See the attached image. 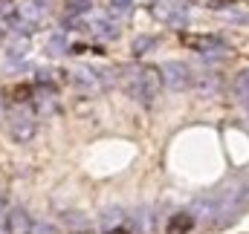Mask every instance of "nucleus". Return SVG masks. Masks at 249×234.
Here are the masks:
<instances>
[{
    "mask_svg": "<svg viewBox=\"0 0 249 234\" xmlns=\"http://www.w3.org/2000/svg\"><path fill=\"white\" fill-rule=\"evenodd\" d=\"M130 223H133V229L139 234H151L154 232V220H151V208H139L133 217H130Z\"/></svg>",
    "mask_w": 249,
    "mask_h": 234,
    "instance_id": "nucleus-14",
    "label": "nucleus"
},
{
    "mask_svg": "<svg viewBox=\"0 0 249 234\" xmlns=\"http://www.w3.org/2000/svg\"><path fill=\"white\" fill-rule=\"evenodd\" d=\"M232 93H235V99H238L241 104H247L249 107V69H244V72L235 75V81H232Z\"/></svg>",
    "mask_w": 249,
    "mask_h": 234,
    "instance_id": "nucleus-10",
    "label": "nucleus"
},
{
    "mask_svg": "<svg viewBox=\"0 0 249 234\" xmlns=\"http://www.w3.org/2000/svg\"><path fill=\"white\" fill-rule=\"evenodd\" d=\"M151 15L160 23H168L174 29H186L188 26V9H186V3H180V0H157L151 6Z\"/></svg>",
    "mask_w": 249,
    "mask_h": 234,
    "instance_id": "nucleus-1",
    "label": "nucleus"
},
{
    "mask_svg": "<svg viewBox=\"0 0 249 234\" xmlns=\"http://www.w3.org/2000/svg\"><path fill=\"white\" fill-rule=\"evenodd\" d=\"M67 9H70L72 15H84V12H90V9H93V0H70V3H67Z\"/></svg>",
    "mask_w": 249,
    "mask_h": 234,
    "instance_id": "nucleus-17",
    "label": "nucleus"
},
{
    "mask_svg": "<svg viewBox=\"0 0 249 234\" xmlns=\"http://www.w3.org/2000/svg\"><path fill=\"white\" fill-rule=\"evenodd\" d=\"M50 52H53V55H61L64 52V35L61 32H55V35L50 38Z\"/></svg>",
    "mask_w": 249,
    "mask_h": 234,
    "instance_id": "nucleus-19",
    "label": "nucleus"
},
{
    "mask_svg": "<svg viewBox=\"0 0 249 234\" xmlns=\"http://www.w3.org/2000/svg\"><path fill=\"white\" fill-rule=\"evenodd\" d=\"M29 234H58V229H55L53 223H35V229Z\"/></svg>",
    "mask_w": 249,
    "mask_h": 234,
    "instance_id": "nucleus-20",
    "label": "nucleus"
},
{
    "mask_svg": "<svg viewBox=\"0 0 249 234\" xmlns=\"http://www.w3.org/2000/svg\"><path fill=\"white\" fill-rule=\"evenodd\" d=\"M154 44H157L154 38H136V41H133V55H142V52H148Z\"/></svg>",
    "mask_w": 249,
    "mask_h": 234,
    "instance_id": "nucleus-18",
    "label": "nucleus"
},
{
    "mask_svg": "<svg viewBox=\"0 0 249 234\" xmlns=\"http://www.w3.org/2000/svg\"><path fill=\"white\" fill-rule=\"evenodd\" d=\"M44 12H47V0H23V6H20V17L29 23H38L44 17Z\"/></svg>",
    "mask_w": 249,
    "mask_h": 234,
    "instance_id": "nucleus-9",
    "label": "nucleus"
},
{
    "mask_svg": "<svg viewBox=\"0 0 249 234\" xmlns=\"http://www.w3.org/2000/svg\"><path fill=\"white\" fill-rule=\"evenodd\" d=\"M105 234H127V232H122V229H107Z\"/></svg>",
    "mask_w": 249,
    "mask_h": 234,
    "instance_id": "nucleus-22",
    "label": "nucleus"
},
{
    "mask_svg": "<svg viewBox=\"0 0 249 234\" xmlns=\"http://www.w3.org/2000/svg\"><path fill=\"white\" fill-rule=\"evenodd\" d=\"M35 130H38V124H35V116L29 113V107H15L12 110V116H9V133H12L15 142L26 145L35 136Z\"/></svg>",
    "mask_w": 249,
    "mask_h": 234,
    "instance_id": "nucleus-3",
    "label": "nucleus"
},
{
    "mask_svg": "<svg viewBox=\"0 0 249 234\" xmlns=\"http://www.w3.org/2000/svg\"><path fill=\"white\" fill-rule=\"evenodd\" d=\"M0 234H9V232H6V226H3V223H0Z\"/></svg>",
    "mask_w": 249,
    "mask_h": 234,
    "instance_id": "nucleus-24",
    "label": "nucleus"
},
{
    "mask_svg": "<svg viewBox=\"0 0 249 234\" xmlns=\"http://www.w3.org/2000/svg\"><path fill=\"white\" fill-rule=\"evenodd\" d=\"M0 116H3V104H0Z\"/></svg>",
    "mask_w": 249,
    "mask_h": 234,
    "instance_id": "nucleus-25",
    "label": "nucleus"
},
{
    "mask_svg": "<svg viewBox=\"0 0 249 234\" xmlns=\"http://www.w3.org/2000/svg\"><path fill=\"white\" fill-rule=\"evenodd\" d=\"M93 35H96L99 41H116V38H119V29H116L113 20H96V23H93Z\"/></svg>",
    "mask_w": 249,
    "mask_h": 234,
    "instance_id": "nucleus-12",
    "label": "nucleus"
},
{
    "mask_svg": "<svg viewBox=\"0 0 249 234\" xmlns=\"http://www.w3.org/2000/svg\"><path fill=\"white\" fill-rule=\"evenodd\" d=\"M130 6H133V0H110L107 3V15H110V20H122L130 15Z\"/></svg>",
    "mask_w": 249,
    "mask_h": 234,
    "instance_id": "nucleus-15",
    "label": "nucleus"
},
{
    "mask_svg": "<svg viewBox=\"0 0 249 234\" xmlns=\"http://www.w3.org/2000/svg\"><path fill=\"white\" fill-rule=\"evenodd\" d=\"M191 69H188V64L183 61H168L165 67H162V81H165V87L168 90H188L191 87Z\"/></svg>",
    "mask_w": 249,
    "mask_h": 234,
    "instance_id": "nucleus-4",
    "label": "nucleus"
},
{
    "mask_svg": "<svg viewBox=\"0 0 249 234\" xmlns=\"http://www.w3.org/2000/svg\"><path fill=\"white\" fill-rule=\"evenodd\" d=\"M197 84H200L203 93H217V90H220V75H203Z\"/></svg>",
    "mask_w": 249,
    "mask_h": 234,
    "instance_id": "nucleus-16",
    "label": "nucleus"
},
{
    "mask_svg": "<svg viewBox=\"0 0 249 234\" xmlns=\"http://www.w3.org/2000/svg\"><path fill=\"white\" fill-rule=\"evenodd\" d=\"M119 217H122V211H119V208H110V211H105L99 220H102L105 226H110V223H113V220H119Z\"/></svg>",
    "mask_w": 249,
    "mask_h": 234,
    "instance_id": "nucleus-21",
    "label": "nucleus"
},
{
    "mask_svg": "<svg viewBox=\"0 0 249 234\" xmlns=\"http://www.w3.org/2000/svg\"><path fill=\"white\" fill-rule=\"evenodd\" d=\"M162 87H165V81H162V69L145 64L142 72H139V99H136V101L145 104V107H151L154 99H157V93H160Z\"/></svg>",
    "mask_w": 249,
    "mask_h": 234,
    "instance_id": "nucleus-2",
    "label": "nucleus"
},
{
    "mask_svg": "<svg viewBox=\"0 0 249 234\" xmlns=\"http://www.w3.org/2000/svg\"><path fill=\"white\" fill-rule=\"evenodd\" d=\"M6 232L9 234H29L35 229V223H32V217L23 211V208H12L9 214H6Z\"/></svg>",
    "mask_w": 249,
    "mask_h": 234,
    "instance_id": "nucleus-6",
    "label": "nucleus"
},
{
    "mask_svg": "<svg viewBox=\"0 0 249 234\" xmlns=\"http://www.w3.org/2000/svg\"><path fill=\"white\" fill-rule=\"evenodd\" d=\"M0 32H3V29H0Z\"/></svg>",
    "mask_w": 249,
    "mask_h": 234,
    "instance_id": "nucleus-26",
    "label": "nucleus"
},
{
    "mask_svg": "<svg viewBox=\"0 0 249 234\" xmlns=\"http://www.w3.org/2000/svg\"><path fill=\"white\" fill-rule=\"evenodd\" d=\"M35 110H38V113H44V116L55 110V90H53V87H41L38 101H35Z\"/></svg>",
    "mask_w": 249,
    "mask_h": 234,
    "instance_id": "nucleus-13",
    "label": "nucleus"
},
{
    "mask_svg": "<svg viewBox=\"0 0 249 234\" xmlns=\"http://www.w3.org/2000/svg\"><path fill=\"white\" fill-rule=\"evenodd\" d=\"M70 78H72V84H75L78 90H96V87H102L99 69H93V67H87V64H75V67L70 69Z\"/></svg>",
    "mask_w": 249,
    "mask_h": 234,
    "instance_id": "nucleus-5",
    "label": "nucleus"
},
{
    "mask_svg": "<svg viewBox=\"0 0 249 234\" xmlns=\"http://www.w3.org/2000/svg\"><path fill=\"white\" fill-rule=\"evenodd\" d=\"M186 44L194 47L197 52H203V55H214V52H223L226 50V44L220 38H186Z\"/></svg>",
    "mask_w": 249,
    "mask_h": 234,
    "instance_id": "nucleus-8",
    "label": "nucleus"
},
{
    "mask_svg": "<svg viewBox=\"0 0 249 234\" xmlns=\"http://www.w3.org/2000/svg\"><path fill=\"white\" fill-rule=\"evenodd\" d=\"M3 208H6V202H3V194H0V214H3Z\"/></svg>",
    "mask_w": 249,
    "mask_h": 234,
    "instance_id": "nucleus-23",
    "label": "nucleus"
},
{
    "mask_svg": "<svg viewBox=\"0 0 249 234\" xmlns=\"http://www.w3.org/2000/svg\"><path fill=\"white\" fill-rule=\"evenodd\" d=\"M29 55V38H23V35H15L9 44H6V64L9 67H20L23 61Z\"/></svg>",
    "mask_w": 249,
    "mask_h": 234,
    "instance_id": "nucleus-7",
    "label": "nucleus"
},
{
    "mask_svg": "<svg viewBox=\"0 0 249 234\" xmlns=\"http://www.w3.org/2000/svg\"><path fill=\"white\" fill-rule=\"evenodd\" d=\"M191 226H194V217H191V214H174V217H168L165 234H188Z\"/></svg>",
    "mask_w": 249,
    "mask_h": 234,
    "instance_id": "nucleus-11",
    "label": "nucleus"
}]
</instances>
